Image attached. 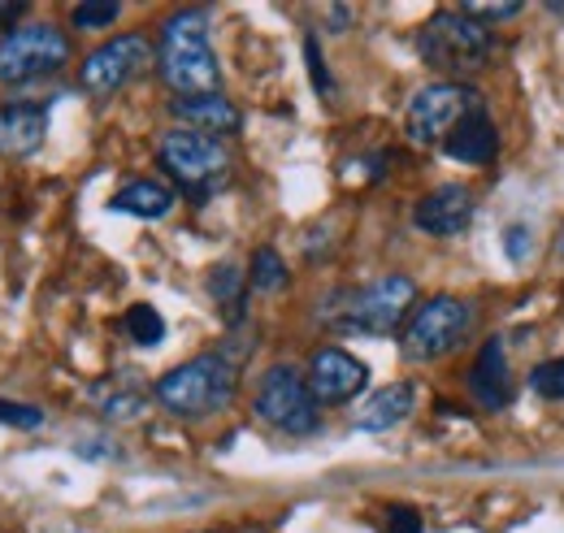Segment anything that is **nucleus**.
Segmentation results:
<instances>
[{
  "label": "nucleus",
  "instance_id": "1",
  "mask_svg": "<svg viewBox=\"0 0 564 533\" xmlns=\"http://www.w3.org/2000/svg\"><path fill=\"white\" fill-rule=\"evenodd\" d=\"M156 69H161L165 87L178 91V100L213 96L221 87V69H217V57H213L209 44V22H205L200 9H183L161 26Z\"/></svg>",
  "mask_w": 564,
  "mask_h": 533
},
{
  "label": "nucleus",
  "instance_id": "2",
  "mask_svg": "<svg viewBox=\"0 0 564 533\" xmlns=\"http://www.w3.org/2000/svg\"><path fill=\"white\" fill-rule=\"evenodd\" d=\"M417 53H422L425 66L443 74V83H460V78L487 69V62H491L495 53V35L491 26L474 22L469 13L443 9V13H434L422 26Z\"/></svg>",
  "mask_w": 564,
  "mask_h": 533
},
{
  "label": "nucleus",
  "instance_id": "3",
  "mask_svg": "<svg viewBox=\"0 0 564 533\" xmlns=\"http://www.w3.org/2000/svg\"><path fill=\"white\" fill-rule=\"evenodd\" d=\"M235 387H239V365L221 351H205L178 369H170L161 382H156V400L165 403V412L174 416H213L221 412L226 403L235 400Z\"/></svg>",
  "mask_w": 564,
  "mask_h": 533
},
{
  "label": "nucleus",
  "instance_id": "4",
  "mask_svg": "<svg viewBox=\"0 0 564 533\" xmlns=\"http://www.w3.org/2000/svg\"><path fill=\"white\" fill-rule=\"evenodd\" d=\"M417 304V282L404 273H382L369 286L348 291L339 300V313L330 317V326L344 334H373L387 338L409 322V308Z\"/></svg>",
  "mask_w": 564,
  "mask_h": 533
},
{
  "label": "nucleus",
  "instance_id": "5",
  "mask_svg": "<svg viewBox=\"0 0 564 533\" xmlns=\"http://www.w3.org/2000/svg\"><path fill=\"white\" fill-rule=\"evenodd\" d=\"M161 156V170H170L174 183H183L187 192L196 196H209L226 183L230 174V152L221 139H209V134L196 131H170L156 148Z\"/></svg>",
  "mask_w": 564,
  "mask_h": 533
},
{
  "label": "nucleus",
  "instance_id": "6",
  "mask_svg": "<svg viewBox=\"0 0 564 533\" xmlns=\"http://www.w3.org/2000/svg\"><path fill=\"white\" fill-rule=\"evenodd\" d=\"M66 62H70V40L53 22H31L0 35V83L18 87L44 74H57Z\"/></svg>",
  "mask_w": 564,
  "mask_h": 533
},
{
  "label": "nucleus",
  "instance_id": "7",
  "mask_svg": "<svg viewBox=\"0 0 564 533\" xmlns=\"http://www.w3.org/2000/svg\"><path fill=\"white\" fill-rule=\"evenodd\" d=\"M474 113H482V96L474 87H465V83H430L409 100L404 131L422 148H434V143L443 148V139Z\"/></svg>",
  "mask_w": 564,
  "mask_h": 533
},
{
  "label": "nucleus",
  "instance_id": "8",
  "mask_svg": "<svg viewBox=\"0 0 564 533\" xmlns=\"http://www.w3.org/2000/svg\"><path fill=\"white\" fill-rule=\"evenodd\" d=\"M469 322H474V313H469L465 300H456V295H434L430 304H422V308L409 317V326H404V338H400L404 360L430 365V360L456 351L460 338L469 334Z\"/></svg>",
  "mask_w": 564,
  "mask_h": 533
},
{
  "label": "nucleus",
  "instance_id": "9",
  "mask_svg": "<svg viewBox=\"0 0 564 533\" xmlns=\"http://www.w3.org/2000/svg\"><path fill=\"white\" fill-rule=\"evenodd\" d=\"M252 412H257L265 425H274L279 434H291V438L313 434L317 421H322V416H317V400H313L304 373L291 369V365H274V369L261 378Z\"/></svg>",
  "mask_w": 564,
  "mask_h": 533
},
{
  "label": "nucleus",
  "instance_id": "10",
  "mask_svg": "<svg viewBox=\"0 0 564 533\" xmlns=\"http://www.w3.org/2000/svg\"><path fill=\"white\" fill-rule=\"evenodd\" d=\"M148 66H152V44L143 35H118V40L100 44L96 53H87L78 83L87 96H113L131 78H140Z\"/></svg>",
  "mask_w": 564,
  "mask_h": 533
},
{
  "label": "nucleus",
  "instance_id": "11",
  "mask_svg": "<svg viewBox=\"0 0 564 533\" xmlns=\"http://www.w3.org/2000/svg\"><path fill=\"white\" fill-rule=\"evenodd\" d=\"M304 382H308V391H313L317 403H348L365 391L369 369H365V360H356L352 351H344V347H322L308 360Z\"/></svg>",
  "mask_w": 564,
  "mask_h": 533
},
{
  "label": "nucleus",
  "instance_id": "12",
  "mask_svg": "<svg viewBox=\"0 0 564 533\" xmlns=\"http://www.w3.org/2000/svg\"><path fill=\"white\" fill-rule=\"evenodd\" d=\"M413 221H417V230H425V235L452 239V235L469 230V221H474V192L460 187V183H447V187H438V192H430V196L417 200Z\"/></svg>",
  "mask_w": 564,
  "mask_h": 533
},
{
  "label": "nucleus",
  "instance_id": "13",
  "mask_svg": "<svg viewBox=\"0 0 564 533\" xmlns=\"http://www.w3.org/2000/svg\"><path fill=\"white\" fill-rule=\"evenodd\" d=\"M48 134V105L40 100H18V105H4L0 109V156H31L40 152Z\"/></svg>",
  "mask_w": 564,
  "mask_h": 533
},
{
  "label": "nucleus",
  "instance_id": "14",
  "mask_svg": "<svg viewBox=\"0 0 564 533\" xmlns=\"http://www.w3.org/2000/svg\"><path fill=\"white\" fill-rule=\"evenodd\" d=\"M174 118L183 122V131H196V134H235L239 131V109L213 91V96H187V100H174Z\"/></svg>",
  "mask_w": 564,
  "mask_h": 533
},
{
  "label": "nucleus",
  "instance_id": "15",
  "mask_svg": "<svg viewBox=\"0 0 564 533\" xmlns=\"http://www.w3.org/2000/svg\"><path fill=\"white\" fill-rule=\"evenodd\" d=\"M469 387H474V395L482 407H508L512 403V373H508V356H503V342L491 338L482 351H478V360H474V373H469Z\"/></svg>",
  "mask_w": 564,
  "mask_h": 533
},
{
  "label": "nucleus",
  "instance_id": "16",
  "mask_svg": "<svg viewBox=\"0 0 564 533\" xmlns=\"http://www.w3.org/2000/svg\"><path fill=\"white\" fill-rule=\"evenodd\" d=\"M443 152L452 156V161H465V165H487L495 161V152H499V131H495V122L487 118V109L482 113H474V118H465L456 131L443 139Z\"/></svg>",
  "mask_w": 564,
  "mask_h": 533
},
{
  "label": "nucleus",
  "instance_id": "17",
  "mask_svg": "<svg viewBox=\"0 0 564 533\" xmlns=\"http://www.w3.org/2000/svg\"><path fill=\"white\" fill-rule=\"evenodd\" d=\"M413 400H417V391L409 387V382H395V387H382V391H373L369 403L360 407V416H356V429H365V434H382V429H395L409 412H413Z\"/></svg>",
  "mask_w": 564,
  "mask_h": 533
},
{
  "label": "nucleus",
  "instance_id": "18",
  "mask_svg": "<svg viewBox=\"0 0 564 533\" xmlns=\"http://www.w3.org/2000/svg\"><path fill=\"white\" fill-rule=\"evenodd\" d=\"M113 208L118 213H131V217H143V221H156V217H165L174 208V192L165 183L140 178V183H131V187H122L113 196Z\"/></svg>",
  "mask_w": 564,
  "mask_h": 533
},
{
  "label": "nucleus",
  "instance_id": "19",
  "mask_svg": "<svg viewBox=\"0 0 564 533\" xmlns=\"http://www.w3.org/2000/svg\"><path fill=\"white\" fill-rule=\"evenodd\" d=\"M209 291L213 300L226 308V317L239 322V308H243V273L235 265H217L209 273Z\"/></svg>",
  "mask_w": 564,
  "mask_h": 533
},
{
  "label": "nucleus",
  "instance_id": "20",
  "mask_svg": "<svg viewBox=\"0 0 564 533\" xmlns=\"http://www.w3.org/2000/svg\"><path fill=\"white\" fill-rule=\"evenodd\" d=\"M248 282H252L257 291H282V286H286V265H282V257L274 248H257V252H252V273H248Z\"/></svg>",
  "mask_w": 564,
  "mask_h": 533
},
{
  "label": "nucleus",
  "instance_id": "21",
  "mask_svg": "<svg viewBox=\"0 0 564 533\" xmlns=\"http://www.w3.org/2000/svg\"><path fill=\"white\" fill-rule=\"evenodd\" d=\"M127 334H131V342H140V347H156V342L165 338V322H161V313H156L152 304H135V308L127 313Z\"/></svg>",
  "mask_w": 564,
  "mask_h": 533
},
{
  "label": "nucleus",
  "instance_id": "22",
  "mask_svg": "<svg viewBox=\"0 0 564 533\" xmlns=\"http://www.w3.org/2000/svg\"><path fill=\"white\" fill-rule=\"evenodd\" d=\"M118 18H122V4H113V0H87V4H74L70 9V22L78 31H105Z\"/></svg>",
  "mask_w": 564,
  "mask_h": 533
},
{
  "label": "nucleus",
  "instance_id": "23",
  "mask_svg": "<svg viewBox=\"0 0 564 533\" xmlns=\"http://www.w3.org/2000/svg\"><path fill=\"white\" fill-rule=\"evenodd\" d=\"M530 387H534V395H543V400H564V356L539 365V369L530 373Z\"/></svg>",
  "mask_w": 564,
  "mask_h": 533
},
{
  "label": "nucleus",
  "instance_id": "24",
  "mask_svg": "<svg viewBox=\"0 0 564 533\" xmlns=\"http://www.w3.org/2000/svg\"><path fill=\"white\" fill-rule=\"evenodd\" d=\"M0 425H13V429H40V425H44V412L31 407V403L0 400Z\"/></svg>",
  "mask_w": 564,
  "mask_h": 533
},
{
  "label": "nucleus",
  "instance_id": "25",
  "mask_svg": "<svg viewBox=\"0 0 564 533\" xmlns=\"http://www.w3.org/2000/svg\"><path fill=\"white\" fill-rule=\"evenodd\" d=\"M460 13H469L474 22H508V18H517L521 13V4L512 0V4H478V0H469V4H460Z\"/></svg>",
  "mask_w": 564,
  "mask_h": 533
},
{
  "label": "nucleus",
  "instance_id": "26",
  "mask_svg": "<svg viewBox=\"0 0 564 533\" xmlns=\"http://www.w3.org/2000/svg\"><path fill=\"white\" fill-rule=\"evenodd\" d=\"M304 57H308V74H313V87L326 96L330 91V69H326V62H322V48H317V40L308 35L304 40Z\"/></svg>",
  "mask_w": 564,
  "mask_h": 533
},
{
  "label": "nucleus",
  "instance_id": "27",
  "mask_svg": "<svg viewBox=\"0 0 564 533\" xmlns=\"http://www.w3.org/2000/svg\"><path fill=\"white\" fill-rule=\"evenodd\" d=\"M382 533H422V516H417L413 508H391Z\"/></svg>",
  "mask_w": 564,
  "mask_h": 533
},
{
  "label": "nucleus",
  "instance_id": "28",
  "mask_svg": "<svg viewBox=\"0 0 564 533\" xmlns=\"http://www.w3.org/2000/svg\"><path fill=\"white\" fill-rule=\"evenodd\" d=\"M18 18H22V4H0V31H4V35L13 31Z\"/></svg>",
  "mask_w": 564,
  "mask_h": 533
},
{
  "label": "nucleus",
  "instance_id": "29",
  "mask_svg": "<svg viewBox=\"0 0 564 533\" xmlns=\"http://www.w3.org/2000/svg\"><path fill=\"white\" fill-rule=\"evenodd\" d=\"M330 22H335V26H348V22H352V9H339V4H335V9H330Z\"/></svg>",
  "mask_w": 564,
  "mask_h": 533
},
{
  "label": "nucleus",
  "instance_id": "30",
  "mask_svg": "<svg viewBox=\"0 0 564 533\" xmlns=\"http://www.w3.org/2000/svg\"><path fill=\"white\" fill-rule=\"evenodd\" d=\"M556 257L564 261V230H561V239H556Z\"/></svg>",
  "mask_w": 564,
  "mask_h": 533
}]
</instances>
